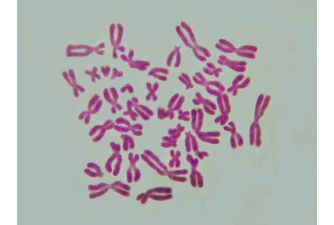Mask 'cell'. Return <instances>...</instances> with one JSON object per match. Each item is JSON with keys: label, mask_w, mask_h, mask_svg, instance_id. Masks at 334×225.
Returning a JSON list of instances; mask_svg holds the SVG:
<instances>
[{"label": "cell", "mask_w": 334, "mask_h": 225, "mask_svg": "<svg viewBox=\"0 0 334 225\" xmlns=\"http://www.w3.org/2000/svg\"><path fill=\"white\" fill-rule=\"evenodd\" d=\"M216 47L223 52L229 53L235 52L237 49L232 43L228 40L222 39H219V42L216 44Z\"/></svg>", "instance_id": "6da1fadb"}, {"label": "cell", "mask_w": 334, "mask_h": 225, "mask_svg": "<svg viewBox=\"0 0 334 225\" xmlns=\"http://www.w3.org/2000/svg\"><path fill=\"white\" fill-rule=\"evenodd\" d=\"M192 50L194 54L199 60L205 61L206 60L205 56L208 57L211 56V54L209 51L203 46L196 45L193 47Z\"/></svg>", "instance_id": "7a4b0ae2"}, {"label": "cell", "mask_w": 334, "mask_h": 225, "mask_svg": "<svg viewBox=\"0 0 334 225\" xmlns=\"http://www.w3.org/2000/svg\"><path fill=\"white\" fill-rule=\"evenodd\" d=\"M270 101H271V97L270 95H266V97L264 98V100L263 101V104L262 105L261 107L260 108L259 113V118H261L264 115V113L266 111V109L269 106Z\"/></svg>", "instance_id": "3957f363"}, {"label": "cell", "mask_w": 334, "mask_h": 225, "mask_svg": "<svg viewBox=\"0 0 334 225\" xmlns=\"http://www.w3.org/2000/svg\"><path fill=\"white\" fill-rule=\"evenodd\" d=\"M264 95L263 94H261L258 98L257 102L256 105V108H255V116H256V119L258 120L259 119V113L260 111V109L262 105L263 104V101L264 100Z\"/></svg>", "instance_id": "277c9868"}, {"label": "cell", "mask_w": 334, "mask_h": 225, "mask_svg": "<svg viewBox=\"0 0 334 225\" xmlns=\"http://www.w3.org/2000/svg\"><path fill=\"white\" fill-rule=\"evenodd\" d=\"M235 52L237 53V55L240 56L252 59H254L256 58V55L253 52L245 51H240L238 49H236V50L235 51Z\"/></svg>", "instance_id": "5b68a950"}, {"label": "cell", "mask_w": 334, "mask_h": 225, "mask_svg": "<svg viewBox=\"0 0 334 225\" xmlns=\"http://www.w3.org/2000/svg\"><path fill=\"white\" fill-rule=\"evenodd\" d=\"M239 50L240 51H248V52H257L258 51V48L256 46H253V45H244L242 46L241 47H240L239 48H238Z\"/></svg>", "instance_id": "8992f818"}, {"label": "cell", "mask_w": 334, "mask_h": 225, "mask_svg": "<svg viewBox=\"0 0 334 225\" xmlns=\"http://www.w3.org/2000/svg\"><path fill=\"white\" fill-rule=\"evenodd\" d=\"M230 68L238 72H244L246 70L245 66L239 65H229L228 66Z\"/></svg>", "instance_id": "52a82bcc"}, {"label": "cell", "mask_w": 334, "mask_h": 225, "mask_svg": "<svg viewBox=\"0 0 334 225\" xmlns=\"http://www.w3.org/2000/svg\"><path fill=\"white\" fill-rule=\"evenodd\" d=\"M244 78V75L243 74H239L237 76L233 81L232 84L233 85V86L236 87L237 86H238V84L239 83V82L242 80Z\"/></svg>", "instance_id": "ba28073f"}, {"label": "cell", "mask_w": 334, "mask_h": 225, "mask_svg": "<svg viewBox=\"0 0 334 225\" xmlns=\"http://www.w3.org/2000/svg\"><path fill=\"white\" fill-rule=\"evenodd\" d=\"M257 145L258 146H260L261 144V129L260 128L259 126V125L258 124L257 126Z\"/></svg>", "instance_id": "9c48e42d"}, {"label": "cell", "mask_w": 334, "mask_h": 225, "mask_svg": "<svg viewBox=\"0 0 334 225\" xmlns=\"http://www.w3.org/2000/svg\"><path fill=\"white\" fill-rule=\"evenodd\" d=\"M250 78H247L245 80H244L241 84L238 85L236 87L237 88H245L248 85L250 84Z\"/></svg>", "instance_id": "30bf717a"}, {"label": "cell", "mask_w": 334, "mask_h": 225, "mask_svg": "<svg viewBox=\"0 0 334 225\" xmlns=\"http://www.w3.org/2000/svg\"><path fill=\"white\" fill-rule=\"evenodd\" d=\"M68 74L69 76L71 78V79H72V80L73 85V87H74V85H75L76 79H75V75H74V72H73V70H72V69H70V70H69Z\"/></svg>", "instance_id": "8fae6325"}, {"label": "cell", "mask_w": 334, "mask_h": 225, "mask_svg": "<svg viewBox=\"0 0 334 225\" xmlns=\"http://www.w3.org/2000/svg\"><path fill=\"white\" fill-rule=\"evenodd\" d=\"M223 98L224 99V101L225 102L227 110L228 112H230V102H229V97L227 94H224L223 96Z\"/></svg>", "instance_id": "7c38bea8"}, {"label": "cell", "mask_w": 334, "mask_h": 225, "mask_svg": "<svg viewBox=\"0 0 334 225\" xmlns=\"http://www.w3.org/2000/svg\"><path fill=\"white\" fill-rule=\"evenodd\" d=\"M62 76L64 78L65 80L67 81V83H68L72 87H73V83L71 82V81L69 77L68 73H67L66 72L64 71V72H62Z\"/></svg>", "instance_id": "4fadbf2b"}, {"label": "cell", "mask_w": 334, "mask_h": 225, "mask_svg": "<svg viewBox=\"0 0 334 225\" xmlns=\"http://www.w3.org/2000/svg\"><path fill=\"white\" fill-rule=\"evenodd\" d=\"M73 90H74V96L76 97H77L78 96V93H77V89L76 88V87H73Z\"/></svg>", "instance_id": "5bb4252c"}, {"label": "cell", "mask_w": 334, "mask_h": 225, "mask_svg": "<svg viewBox=\"0 0 334 225\" xmlns=\"http://www.w3.org/2000/svg\"><path fill=\"white\" fill-rule=\"evenodd\" d=\"M236 88V87H235V86H232V87H231L230 88L228 89V92L230 93V92H232V91H234V89Z\"/></svg>", "instance_id": "9a60e30c"}, {"label": "cell", "mask_w": 334, "mask_h": 225, "mask_svg": "<svg viewBox=\"0 0 334 225\" xmlns=\"http://www.w3.org/2000/svg\"><path fill=\"white\" fill-rule=\"evenodd\" d=\"M237 93H238V90H237V88H236L234 89V92L233 93V95L234 96H235V95H237Z\"/></svg>", "instance_id": "2e32d148"}]
</instances>
